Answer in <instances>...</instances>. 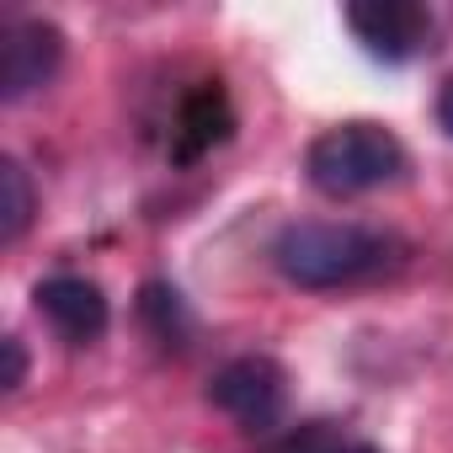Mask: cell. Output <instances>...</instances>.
Instances as JSON below:
<instances>
[{"instance_id": "cell-8", "label": "cell", "mask_w": 453, "mask_h": 453, "mask_svg": "<svg viewBox=\"0 0 453 453\" xmlns=\"http://www.w3.org/2000/svg\"><path fill=\"white\" fill-rule=\"evenodd\" d=\"M139 315H144V326H150V336H155L160 347H187L192 315H187V304H181V294H176L171 283H144Z\"/></svg>"}, {"instance_id": "cell-4", "label": "cell", "mask_w": 453, "mask_h": 453, "mask_svg": "<svg viewBox=\"0 0 453 453\" xmlns=\"http://www.w3.org/2000/svg\"><path fill=\"white\" fill-rule=\"evenodd\" d=\"M65 59V33L54 22H38V17H17L6 27V49H0V96L6 102H22L33 91H43L54 81Z\"/></svg>"}, {"instance_id": "cell-2", "label": "cell", "mask_w": 453, "mask_h": 453, "mask_svg": "<svg viewBox=\"0 0 453 453\" xmlns=\"http://www.w3.org/2000/svg\"><path fill=\"white\" fill-rule=\"evenodd\" d=\"M304 171H310L315 192L357 197V192H373V187L405 176V144L379 123H342L310 144Z\"/></svg>"}, {"instance_id": "cell-9", "label": "cell", "mask_w": 453, "mask_h": 453, "mask_svg": "<svg viewBox=\"0 0 453 453\" xmlns=\"http://www.w3.org/2000/svg\"><path fill=\"white\" fill-rule=\"evenodd\" d=\"M0 192H6V203H0V241L6 246H17L22 235H27V224H33V208H38V197H33V176L22 171V160H0Z\"/></svg>"}, {"instance_id": "cell-6", "label": "cell", "mask_w": 453, "mask_h": 453, "mask_svg": "<svg viewBox=\"0 0 453 453\" xmlns=\"http://www.w3.org/2000/svg\"><path fill=\"white\" fill-rule=\"evenodd\" d=\"M38 315L70 342V347H86L107 331V299L91 278H49L38 283Z\"/></svg>"}, {"instance_id": "cell-11", "label": "cell", "mask_w": 453, "mask_h": 453, "mask_svg": "<svg viewBox=\"0 0 453 453\" xmlns=\"http://www.w3.org/2000/svg\"><path fill=\"white\" fill-rule=\"evenodd\" d=\"M437 123H442V134H453V75H448L442 91H437Z\"/></svg>"}, {"instance_id": "cell-10", "label": "cell", "mask_w": 453, "mask_h": 453, "mask_svg": "<svg viewBox=\"0 0 453 453\" xmlns=\"http://www.w3.org/2000/svg\"><path fill=\"white\" fill-rule=\"evenodd\" d=\"M22 379H27V352H22V342H17V336H6V379H0V384L17 389Z\"/></svg>"}, {"instance_id": "cell-1", "label": "cell", "mask_w": 453, "mask_h": 453, "mask_svg": "<svg viewBox=\"0 0 453 453\" xmlns=\"http://www.w3.org/2000/svg\"><path fill=\"white\" fill-rule=\"evenodd\" d=\"M405 257V246L368 224H331V219H304L288 224L273 246V262L288 283L299 288H347L389 273Z\"/></svg>"}, {"instance_id": "cell-5", "label": "cell", "mask_w": 453, "mask_h": 453, "mask_svg": "<svg viewBox=\"0 0 453 453\" xmlns=\"http://www.w3.org/2000/svg\"><path fill=\"white\" fill-rule=\"evenodd\" d=\"M347 27L357 33V43L379 59H416L432 38V17L416 0H357L347 6Z\"/></svg>"}, {"instance_id": "cell-7", "label": "cell", "mask_w": 453, "mask_h": 453, "mask_svg": "<svg viewBox=\"0 0 453 453\" xmlns=\"http://www.w3.org/2000/svg\"><path fill=\"white\" fill-rule=\"evenodd\" d=\"M224 134H230V102H224L219 81H208V86H197V91L176 107V128H171L176 160H192V155L213 150Z\"/></svg>"}, {"instance_id": "cell-12", "label": "cell", "mask_w": 453, "mask_h": 453, "mask_svg": "<svg viewBox=\"0 0 453 453\" xmlns=\"http://www.w3.org/2000/svg\"><path fill=\"white\" fill-rule=\"evenodd\" d=\"M299 453H373V448H347V442H310V448H299Z\"/></svg>"}, {"instance_id": "cell-3", "label": "cell", "mask_w": 453, "mask_h": 453, "mask_svg": "<svg viewBox=\"0 0 453 453\" xmlns=\"http://www.w3.org/2000/svg\"><path fill=\"white\" fill-rule=\"evenodd\" d=\"M208 400L230 421H241L246 432H273L283 421V411H288V379H283V368L273 357L251 352V357H235V363H224L213 373Z\"/></svg>"}]
</instances>
